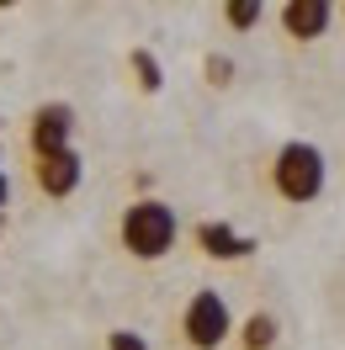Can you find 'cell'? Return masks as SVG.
Wrapping results in <instances>:
<instances>
[{"instance_id":"6da1fadb","label":"cell","mask_w":345,"mask_h":350,"mask_svg":"<svg viewBox=\"0 0 345 350\" xmlns=\"http://www.w3.org/2000/svg\"><path fill=\"white\" fill-rule=\"evenodd\" d=\"M175 234H181L175 213L165 202H154V197L133 202L128 213H123V244H128V255H138V260H159V255L175 244Z\"/></svg>"},{"instance_id":"7a4b0ae2","label":"cell","mask_w":345,"mask_h":350,"mask_svg":"<svg viewBox=\"0 0 345 350\" xmlns=\"http://www.w3.org/2000/svg\"><path fill=\"white\" fill-rule=\"evenodd\" d=\"M271 180L287 202H314L324 191V154L314 144H281L271 159Z\"/></svg>"},{"instance_id":"3957f363","label":"cell","mask_w":345,"mask_h":350,"mask_svg":"<svg viewBox=\"0 0 345 350\" xmlns=\"http://www.w3.org/2000/svg\"><path fill=\"white\" fill-rule=\"evenodd\" d=\"M181 329H186V340H192L196 350H218L229 334H234V313H229V303L218 297L213 286H202L192 303H186V319H181Z\"/></svg>"},{"instance_id":"277c9868","label":"cell","mask_w":345,"mask_h":350,"mask_svg":"<svg viewBox=\"0 0 345 350\" xmlns=\"http://www.w3.org/2000/svg\"><path fill=\"white\" fill-rule=\"evenodd\" d=\"M69 133H75V111H69L64 101L38 107V117H32V154H38V159L64 154V149H69Z\"/></svg>"},{"instance_id":"5b68a950","label":"cell","mask_w":345,"mask_h":350,"mask_svg":"<svg viewBox=\"0 0 345 350\" xmlns=\"http://www.w3.org/2000/svg\"><path fill=\"white\" fill-rule=\"evenodd\" d=\"M329 16H335L329 0H287V5H281V27H287V38H298V43L324 38Z\"/></svg>"},{"instance_id":"8992f818","label":"cell","mask_w":345,"mask_h":350,"mask_svg":"<svg viewBox=\"0 0 345 350\" xmlns=\"http://www.w3.org/2000/svg\"><path fill=\"white\" fill-rule=\"evenodd\" d=\"M196 244H202L213 260H244V255L255 250V239L234 234L229 223H196Z\"/></svg>"},{"instance_id":"52a82bcc","label":"cell","mask_w":345,"mask_h":350,"mask_svg":"<svg viewBox=\"0 0 345 350\" xmlns=\"http://www.w3.org/2000/svg\"><path fill=\"white\" fill-rule=\"evenodd\" d=\"M38 186H43L48 197H69L80 186V154L64 149V154H53V159H38Z\"/></svg>"},{"instance_id":"ba28073f","label":"cell","mask_w":345,"mask_h":350,"mask_svg":"<svg viewBox=\"0 0 345 350\" xmlns=\"http://www.w3.org/2000/svg\"><path fill=\"white\" fill-rule=\"evenodd\" d=\"M271 345H277V319L271 313L244 319V350H271Z\"/></svg>"},{"instance_id":"9c48e42d","label":"cell","mask_w":345,"mask_h":350,"mask_svg":"<svg viewBox=\"0 0 345 350\" xmlns=\"http://www.w3.org/2000/svg\"><path fill=\"white\" fill-rule=\"evenodd\" d=\"M133 75H138V85H144V90H159V85H165V75H159V59H154L149 48H133Z\"/></svg>"},{"instance_id":"30bf717a","label":"cell","mask_w":345,"mask_h":350,"mask_svg":"<svg viewBox=\"0 0 345 350\" xmlns=\"http://www.w3.org/2000/svg\"><path fill=\"white\" fill-rule=\"evenodd\" d=\"M223 16H229V27L244 32V27H255L260 16H266V5H260V0H229V5H223Z\"/></svg>"},{"instance_id":"8fae6325","label":"cell","mask_w":345,"mask_h":350,"mask_svg":"<svg viewBox=\"0 0 345 350\" xmlns=\"http://www.w3.org/2000/svg\"><path fill=\"white\" fill-rule=\"evenodd\" d=\"M107 345L112 350H149V340H144V334H133V329H112Z\"/></svg>"},{"instance_id":"7c38bea8","label":"cell","mask_w":345,"mask_h":350,"mask_svg":"<svg viewBox=\"0 0 345 350\" xmlns=\"http://www.w3.org/2000/svg\"><path fill=\"white\" fill-rule=\"evenodd\" d=\"M207 75H213V85H229V80H234V64H229V59H207Z\"/></svg>"},{"instance_id":"4fadbf2b","label":"cell","mask_w":345,"mask_h":350,"mask_svg":"<svg viewBox=\"0 0 345 350\" xmlns=\"http://www.w3.org/2000/svg\"><path fill=\"white\" fill-rule=\"evenodd\" d=\"M0 207H5V170H0Z\"/></svg>"}]
</instances>
